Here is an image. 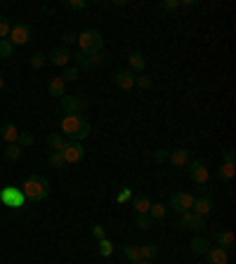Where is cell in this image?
<instances>
[{
	"label": "cell",
	"instance_id": "f35d334b",
	"mask_svg": "<svg viewBox=\"0 0 236 264\" xmlns=\"http://www.w3.org/2000/svg\"><path fill=\"white\" fill-rule=\"evenodd\" d=\"M165 160H168V151H165V149H156V151H154V163L161 165V163H165Z\"/></svg>",
	"mask_w": 236,
	"mask_h": 264
},
{
	"label": "cell",
	"instance_id": "83f0119b",
	"mask_svg": "<svg viewBox=\"0 0 236 264\" xmlns=\"http://www.w3.org/2000/svg\"><path fill=\"white\" fill-rule=\"evenodd\" d=\"M5 158L19 160L22 158V147H19V144H7V149H5Z\"/></svg>",
	"mask_w": 236,
	"mask_h": 264
},
{
	"label": "cell",
	"instance_id": "484cf974",
	"mask_svg": "<svg viewBox=\"0 0 236 264\" xmlns=\"http://www.w3.org/2000/svg\"><path fill=\"white\" fill-rule=\"evenodd\" d=\"M47 163H50L54 170H62V168L66 165V163H64V156H62V151H50V156H47Z\"/></svg>",
	"mask_w": 236,
	"mask_h": 264
},
{
	"label": "cell",
	"instance_id": "b9f144b4",
	"mask_svg": "<svg viewBox=\"0 0 236 264\" xmlns=\"http://www.w3.org/2000/svg\"><path fill=\"white\" fill-rule=\"evenodd\" d=\"M66 7H69V10H85L87 2L85 0H69V2H66Z\"/></svg>",
	"mask_w": 236,
	"mask_h": 264
},
{
	"label": "cell",
	"instance_id": "30bf717a",
	"mask_svg": "<svg viewBox=\"0 0 236 264\" xmlns=\"http://www.w3.org/2000/svg\"><path fill=\"white\" fill-rule=\"evenodd\" d=\"M85 123V118L80 116V113H71V116H66L62 120V132H64L69 139H74V135L80 130V125Z\"/></svg>",
	"mask_w": 236,
	"mask_h": 264
},
{
	"label": "cell",
	"instance_id": "52a82bcc",
	"mask_svg": "<svg viewBox=\"0 0 236 264\" xmlns=\"http://www.w3.org/2000/svg\"><path fill=\"white\" fill-rule=\"evenodd\" d=\"M62 156H64V163H80L83 160V156H85V149H83V144L80 142H66V147H64V151H62Z\"/></svg>",
	"mask_w": 236,
	"mask_h": 264
},
{
	"label": "cell",
	"instance_id": "bcb514c9",
	"mask_svg": "<svg viewBox=\"0 0 236 264\" xmlns=\"http://www.w3.org/2000/svg\"><path fill=\"white\" fill-rule=\"evenodd\" d=\"M135 264H154L151 260H140V262H135Z\"/></svg>",
	"mask_w": 236,
	"mask_h": 264
},
{
	"label": "cell",
	"instance_id": "8fae6325",
	"mask_svg": "<svg viewBox=\"0 0 236 264\" xmlns=\"http://www.w3.org/2000/svg\"><path fill=\"white\" fill-rule=\"evenodd\" d=\"M76 64L80 66V69H92V66H99V64L104 62V54L97 52V54H87V52H78L74 54Z\"/></svg>",
	"mask_w": 236,
	"mask_h": 264
},
{
	"label": "cell",
	"instance_id": "7402d4cb",
	"mask_svg": "<svg viewBox=\"0 0 236 264\" xmlns=\"http://www.w3.org/2000/svg\"><path fill=\"white\" fill-rule=\"evenodd\" d=\"M45 142H47V147L52 149V151H64V147H66V142H69V139H64L62 135H47Z\"/></svg>",
	"mask_w": 236,
	"mask_h": 264
},
{
	"label": "cell",
	"instance_id": "5bb4252c",
	"mask_svg": "<svg viewBox=\"0 0 236 264\" xmlns=\"http://www.w3.org/2000/svg\"><path fill=\"white\" fill-rule=\"evenodd\" d=\"M47 59L52 62V66H64V69H66V66H69V62H71V52H69L64 45H62V47H54L52 54H50Z\"/></svg>",
	"mask_w": 236,
	"mask_h": 264
},
{
	"label": "cell",
	"instance_id": "6da1fadb",
	"mask_svg": "<svg viewBox=\"0 0 236 264\" xmlns=\"http://www.w3.org/2000/svg\"><path fill=\"white\" fill-rule=\"evenodd\" d=\"M19 189H22V193H24V198H26V201L40 203V201L47 198V193H50V184H47V180L40 177V175H29Z\"/></svg>",
	"mask_w": 236,
	"mask_h": 264
},
{
	"label": "cell",
	"instance_id": "ac0fdd59",
	"mask_svg": "<svg viewBox=\"0 0 236 264\" xmlns=\"http://www.w3.org/2000/svg\"><path fill=\"white\" fill-rule=\"evenodd\" d=\"M205 257H208V264H227L229 262V255H227L225 248H210V250L205 253Z\"/></svg>",
	"mask_w": 236,
	"mask_h": 264
},
{
	"label": "cell",
	"instance_id": "603a6c76",
	"mask_svg": "<svg viewBox=\"0 0 236 264\" xmlns=\"http://www.w3.org/2000/svg\"><path fill=\"white\" fill-rule=\"evenodd\" d=\"M210 250V243H208V238H201V236H196L192 241V253L194 255H205Z\"/></svg>",
	"mask_w": 236,
	"mask_h": 264
},
{
	"label": "cell",
	"instance_id": "d6986e66",
	"mask_svg": "<svg viewBox=\"0 0 236 264\" xmlns=\"http://www.w3.org/2000/svg\"><path fill=\"white\" fill-rule=\"evenodd\" d=\"M215 241H217V248H225V250H229V248L234 245V233L229 231V229H222V231L215 233Z\"/></svg>",
	"mask_w": 236,
	"mask_h": 264
},
{
	"label": "cell",
	"instance_id": "ee69618b",
	"mask_svg": "<svg viewBox=\"0 0 236 264\" xmlns=\"http://www.w3.org/2000/svg\"><path fill=\"white\" fill-rule=\"evenodd\" d=\"M92 236H95L97 241L107 238V236H104V226H102V224H95V226H92Z\"/></svg>",
	"mask_w": 236,
	"mask_h": 264
},
{
	"label": "cell",
	"instance_id": "7bdbcfd3",
	"mask_svg": "<svg viewBox=\"0 0 236 264\" xmlns=\"http://www.w3.org/2000/svg\"><path fill=\"white\" fill-rule=\"evenodd\" d=\"M132 198V189H123L120 193L116 196V203H128Z\"/></svg>",
	"mask_w": 236,
	"mask_h": 264
},
{
	"label": "cell",
	"instance_id": "1f68e13d",
	"mask_svg": "<svg viewBox=\"0 0 236 264\" xmlns=\"http://www.w3.org/2000/svg\"><path fill=\"white\" fill-rule=\"evenodd\" d=\"M45 64H47V57H45L43 52H36L31 59H29V66H31V69H43Z\"/></svg>",
	"mask_w": 236,
	"mask_h": 264
},
{
	"label": "cell",
	"instance_id": "8d00e7d4",
	"mask_svg": "<svg viewBox=\"0 0 236 264\" xmlns=\"http://www.w3.org/2000/svg\"><path fill=\"white\" fill-rule=\"evenodd\" d=\"M17 144H19V147H31L33 144V135L31 132H19V139H17Z\"/></svg>",
	"mask_w": 236,
	"mask_h": 264
},
{
	"label": "cell",
	"instance_id": "e0dca14e",
	"mask_svg": "<svg viewBox=\"0 0 236 264\" xmlns=\"http://www.w3.org/2000/svg\"><path fill=\"white\" fill-rule=\"evenodd\" d=\"M47 92H50L52 97H59V99H62V97L66 95V83H64V78H62V75H54L52 80L47 83Z\"/></svg>",
	"mask_w": 236,
	"mask_h": 264
},
{
	"label": "cell",
	"instance_id": "60d3db41",
	"mask_svg": "<svg viewBox=\"0 0 236 264\" xmlns=\"http://www.w3.org/2000/svg\"><path fill=\"white\" fill-rule=\"evenodd\" d=\"M182 2L180 0H163L161 2V10H165V12H170V10H177Z\"/></svg>",
	"mask_w": 236,
	"mask_h": 264
},
{
	"label": "cell",
	"instance_id": "5b68a950",
	"mask_svg": "<svg viewBox=\"0 0 236 264\" xmlns=\"http://www.w3.org/2000/svg\"><path fill=\"white\" fill-rule=\"evenodd\" d=\"M194 205V196L192 193H187V191H180V193H175L170 198V210H175L177 215H182V212H189Z\"/></svg>",
	"mask_w": 236,
	"mask_h": 264
},
{
	"label": "cell",
	"instance_id": "44dd1931",
	"mask_svg": "<svg viewBox=\"0 0 236 264\" xmlns=\"http://www.w3.org/2000/svg\"><path fill=\"white\" fill-rule=\"evenodd\" d=\"M0 135H2V139H5L7 144H17V139H19V130L12 125V123H7V125H2Z\"/></svg>",
	"mask_w": 236,
	"mask_h": 264
},
{
	"label": "cell",
	"instance_id": "f546056e",
	"mask_svg": "<svg viewBox=\"0 0 236 264\" xmlns=\"http://www.w3.org/2000/svg\"><path fill=\"white\" fill-rule=\"evenodd\" d=\"M78 75H80V69H78V66H66L62 78H64V83H69V80L74 83V80H78Z\"/></svg>",
	"mask_w": 236,
	"mask_h": 264
},
{
	"label": "cell",
	"instance_id": "836d02e7",
	"mask_svg": "<svg viewBox=\"0 0 236 264\" xmlns=\"http://www.w3.org/2000/svg\"><path fill=\"white\" fill-rule=\"evenodd\" d=\"M137 226H140L142 231H149L151 226H154V220H151L149 215H137Z\"/></svg>",
	"mask_w": 236,
	"mask_h": 264
},
{
	"label": "cell",
	"instance_id": "4fadbf2b",
	"mask_svg": "<svg viewBox=\"0 0 236 264\" xmlns=\"http://www.w3.org/2000/svg\"><path fill=\"white\" fill-rule=\"evenodd\" d=\"M210 210H213V201H210L208 196H201V198H194L192 212L196 215V217H203V220H205V215H210Z\"/></svg>",
	"mask_w": 236,
	"mask_h": 264
},
{
	"label": "cell",
	"instance_id": "7dc6e473",
	"mask_svg": "<svg viewBox=\"0 0 236 264\" xmlns=\"http://www.w3.org/2000/svg\"><path fill=\"white\" fill-rule=\"evenodd\" d=\"M2 87H5V80H2V75H0V90H2Z\"/></svg>",
	"mask_w": 236,
	"mask_h": 264
},
{
	"label": "cell",
	"instance_id": "9a60e30c",
	"mask_svg": "<svg viewBox=\"0 0 236 264\" xmlns=\"http://www.w3.org/2000/svg\"><path fill=\"white\" fill-rule=\"evenodd\" d=\"M168 160H170V165H175V168H184V165L189 163V151H187V149H175V151L168 153Z\"/></svg>",
	"mask_w": 236,
	"mask_h": 264
},
{
	"label": "cell",
	"instance_id": "3957f363",
	"mask_svg": "<svg viewBox=\"0 0 236 264\" xmlns=\"http://www.w3.org/2000/svg\"><path fill=\"white\" fill-rule=\"evenodd\" d=\"M24 203H26V198H24V193H22L19 187L7 184V187H2V189H0V205L12 208V210H22Z\"/></svg>",
	"mask_w": 236,
	"mask_h": 264
},
{
	"label": "cell",
	"instance_id": "4dcf8cb0",
	"mask_svg": "<svg viewBox=\"0 0 236 264\" xmlns=\"http://www.w3.org/2000/svg\"><path fill=\"white\" fill-rule=\"evenodd\" d=\"M12 52H14V45H12L7 38H5V40H0V59H10Z\"/></svg>",
	"mask_w": 236,
	"mask_h": 264
},
{
	"label": "cell",
	"instance_id": "7a4b0ae2",
	"mask_svg": "<svg viewBox=\"0 0 236 264\" xmlns=\"http://www.w3.org/2000/svg\"><path fill=\"white\" fill-rule=\"evenodd\" d=\"M78 45H80V52H87V54H97L102 52V47H104V38H102V33L99 31H83L78 33Z\"/></svg>",
	"mask_w": 236,
	"mask_h": 264
},
{
	"label": "cell",
	"instance_id": "277c9868",
	"mask_svg": "<svg viewBox=\"0 0 236 264\" xmlns=\"http://www.w3.org/2000/svg\"><path fill=\"white\" fill-rule=\"evenodd\" d=\"M59 106H62V111H64L66 116H71V113H80V111H85L87 109V102L85 99H78L74 95H64L59 99Z\"/></svg>",
	"mask_w": 236,
	"mask_h": 264
},
{
	"label": "cell",
	"instance_id": "d6a6232c",
	"mask_svg": "<svg viewBox=\"0 0 236 264\" xmlns=\"http://www.w3.org/2000/svg\"><path fill=\"white\" fill-rule=\"evenodd\" d=\"M99 255H102V257H111V255H114V243H111L109 238H102V241H99Z\"/></svg>",
	"mask_w": 236,
	"mask_h": 264
},
{
	"label": "cell",
	"instance_id": "8992f818",
	"mask_svg": "<svg viewBox=\"0 0 236 264\" xmlns=\"http://www.w3.org/2000/svg\"><path fill=\"white\" fill-rule=\"evenodd\" d=\"M7 40H10L12 45H26V42L31 40V26H29V24H14L10 29Z\"/></svg>",
	"mask_w": 236,
	"mask_h": 264
},
{
	"label": "cell",
	"instance_id": "2e32d148",
	"mask_svg": "<svg viewBox=\"0 0 236 264\" xmlns=\"http://www.w3.org/2000/svg\"><path fill=\"white\" fill-rule=\"evenodd\" d=\"M128 64L132 71H137V74H142L144 69H147V57L140 52V50H135V52L128 54Z\"/></svg>",
	"mask_w": 236,
	"mask_h": 264
},
{
	"label": "cell",
	"instance_id": "d4e9b609",
	"mask_svg": "<svg viewBox=\"0 0 236 264\" xmlns=\"http://www.w3.org/2000/svg\"><path fill=\"white\" fill-rule=\"evenodd\" d=\"M158 253V245L156 243H147V245H140V257L142 260H154Z\"/></svg>",
	"mask_w": 236,
	"mask_h": 264
},
{
	"label": "cell",
	"instance_id": "cb8c5ba5",
	"mask_svg": "<svg viewBox=\"0 0 236 264\" xmlns=\"http://www.w3.org/2000/svg\"><path fill=\"white\" fill-rule=\"evenodd\" d=\"M234 175H236V165H234V163H222V165H220V170H217V177H220V180H225V182L234 180Z\"/></svg>",
	"mask_w": 236,
	"mask_h": 264
},
{
	"label": "cell",
	"instance_id": "ffe728a7",
	"mask_svg": "<svg viewBox=\"0 0 236 264\" xmlns=\"http://www.w3.org/2000/svg\"><path fill=\"white\" fill-rule=\"evenodd\" d=\"M132 208L137 215H149V208H151V201L147 196H132Z\"/></svg>",
	"mask_w": 236,
	"mask_h": 264
},
{
	"label": "cell",
	"instance_id": "f6af8a7d",
	"mask_svg": "<svg viewBox=\"0 0 236 264\" xmlns=\"http://www.w3.org/2000/svg\"><path fill=\"white\" fill-rule=\"evenodd\" d=\"M222 158H225V163H234V158H236L234 149H227V151H225V156H222Z\"/></svg>",
	"mask_w": 236,
	"mask_h": 264
},
{
	"label": "cell",
	"instance_id": "74e56055",
	"mask_svg": "<svg viewBox=\"0 0 236 264\" xmlns=\"http://www.w3.org/2000/svg\"><path fill=\"white\" fill-rule=\"evenodd\" d=\"M135 85H137V87H142V90H149V87H151V78H147V75H135Z\"/></svg>",
	"mask_w": 236,
	"mask_h": 264
},
{
	"label": "cell",
	"instance_id": "ba28073f",
	"mask_svg": "<svg viewBox=\"0 0 236 264\" xmlns=\"http://www.w3.org/2000/svg\"><path fill=\"white\" fill-rule=\"evenodd\" d=\"M187 168H189V177H192V182H196V184H205V182L210 180V172H208L203 160H189Z\"/></svg>",
	"mask_w": 236,
	"mask_h": 264
},
{
	"label": "cell",
	"instance_id": "ab89813d",
	"mask_svg": "<svg viewBox=\"0 0 236 264\" xmlns=\"http://www.w3.org/2000/svg\"><path fill=\"white\" fill-rule=\"evenodd\" d=\"M76 40H78V33H74V31L62 33V42H64V47H66V45H74Z\"/></svg>",
	"mask_w": 236,
	"mask_h": 264
},
{
	"label": "cell",
	"instance_id": "f1b7e54d",
	"mask_svg": "<svg viewBox=\"0 0 236 264\" xmlns=\"http://www.w3.org/2000/svg\"><path fill=\"white\" fill-rule=\"evenodd\" d=\"M149 217L151 220H163V217H165V205H163V203H151Z\"/></svg>",
	"mask_w": 236,
	"mask_h": 264
},
{
	"label": "cell",
	"instance_id": "9c48e42d",
	"mask_svg": "<svg viewBox=\"0 0 236 264\" xmlns=\"http://www.w3.org/2000/svg\"><path fill=\"white\" fill-rule=\"evenodd\" d=\"M180 226L187 229V231L198 233V231H203L205 229V220L203 217H196V215L189 210V212H182V215H180Z\"/></svg>",
	"mask_w": 236,
	"mask_h": 264
},
{
	"label": "cell",
	"instance_id": "4316f807",
	"mask_svg": "<svg viewBox=\"0 0 236 264\" xmlns=\"http://www.w3.org/2000/svg\"><path fill=\"white\" fill-rule=\"evenodd\" d=\"M123 255H125L132 264L142 260V257H140V245H123Z\"/></svg>",
	"mask_w": 236,
	"mask_h": 264
},
{
	"label": "cell",
	"instance_id": "e575fe53",
	"mask_svg": "<svg viewBox=\"0 0 236 264\" xmlns=\"http://www.w3.org/2000/svg\"><path fill=\"white\" fill-rule=\"evenodd\" d=\"M90 130H92V127H90V123H83V125H80V130H78V132H76L74 135V139H71V142H80V139H85V137H90Z\"/></svg>",
	"mask_w": 236,
	"mask_h": 264
},
{
	"label": "cell",
	"instance_id": "7c38bea8",
	"mask_svg": "<svg viewBox=\"0 0 236 264\" xmlns=\"http://www.w3.org/2000/svg\"><path fill=\"white\" fill-rule=\"evenodd\" d=\"M114 83H116L120 90H125V92H128V90L135 87V75L130 74L128 69H118L116 74H114Z\"/></svg>",
	"mask_w": 236,
	"mask_h": 264
},
{
	"label": "cell",
	"instance_id": "d590c367",
	"mask_svg": "<svg viewBox=\"0 0 236 264\" xmlns=\"http://www.w3.org/2000/svg\"><path fill=\"white\" fill-rule=\"evenodd\" d=\"M10 29H12V24L5 17H0V40H5L7 36H10Z\"/></svg>",
	"mask_w": 236,
	"mask_h": 264
}]
</instances>
